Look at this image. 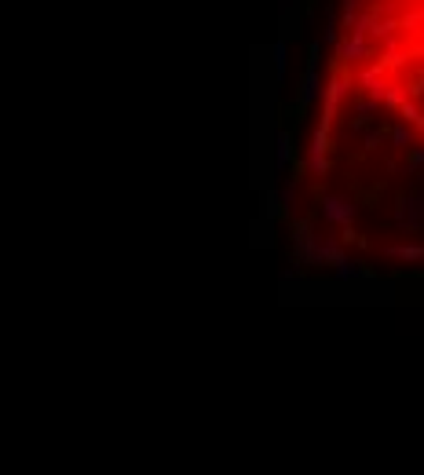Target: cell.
I'll list each match as a JSON object with an SVG mask.
<instances>
[{
  "label": "cell",
  "mask_w": 424,
  "mask_h": 475,
  "mask_svg": "<svg viewBox=\"0 0 424 475\" xmlns=\"http://www.w3.org/2000/svg\"><path fill=\"white\" fill-rule=\"evenodd\" d=\"M399 114H402V121H410V124H417L420 128V132H424V117H420V110H417V106L406 99V102H402L399 106Z\"/></svg>",
  "instance_id": "cell-7"
},
{
  "label": "cell",
  "mask_w": 424,
  "mask_h": 475,
  "mask_svg": "<svg viewBox=\"0 0 424 475\" xmlns=\"http://www.w3.org/2000/svg\"><path fill=\"white\" fill-rule=\"evenodd\" d=\"M399 223L406 230H417L424 223V198H406L399 205Z\"/></svg>",
  "instance_id": "cell-4"
},
{
  "label": "cell",
  "mask_w": 424,
  "mask_h": 475,
  "mask_svg": "<svg viewBox=\"0 0 424 475\" xmlns=\"http://www.w3.org/2000/svg\"><path fill=\"white\" fill-rule=\"evenodd\" d=\"M391 143L406 146V143H413V132H410V128H391Z\"/></svg>",
  "instance_id": "cell-11"
},
{
  "label": "cell",
  "mask_w": 424,
  "mask_h": 475,
  "mask_svg": "<svg viewBox=\"0 0 424 475\" xmlns=\"http://www.w3.org/2000/svg\"><path fill=\"white\" fill-rule=\"evenodd\" d=\"M274 74H278V81L285 77V40L274 45Z\"/></svg>",
  "instance_id": "cell-8"
},
{
  "label": "cell",
  "mask_w": 424,
  "mask_h": 475,
  "mask_svg": "<svg viewBox=\"0 0 424 475\" xmlns=\"http://www.w3.org/2000/svg\"><path fill=\"white\" fill-rule=\"evenodd\" d=\"M348 95V77L344 74H336L329 84H326V110H322V121L326 124H333V117H336V106H341V99Z\"/></svg>",
  "instance_id": "cell-3"
},
{
  "label": "cell",
  "mask_w": 424,
  "mask_h": 475,
  "mask_svg": "<svg viewBox=\"0 0 424 475\" xmlns=\"http://www.w3.org/2000/svg\"><path fill=\"white\" fill-rule=\"evenodd\" d=\"M322 220L329 223H351L355 220V205L348 198H336V194H329V198H322Z\"/></svg>",
  "instance_id": "cell-1"
},
{
  "label": "cell",
  "mask_w": 424,
  "mask_h": 475,
  "mask_svg": "<svg viewBox=\"0 0 424 475\" xmlns=\"http://www.w3.org/2000/svg\"><path fill=\"white\" fill-rule=\"evenodd\" d=\"M336 278H344V282H348V278H363V271H358L355 264H348V260H344L341 267H336Z\"/></svg>",
  "instance_id": "cell-10"
},
{
  "label": "cell",
  "mask_w": 424,
  "mask_h": 475,
  "mask_svg": "<svg viewBox=\"0 0 424 475\" xmlns=\"http://www.w3.org/2000/svg\"><path fill=\"white\" fill-rule=\"evenodd\" d=\"M341 59H344V62H363V59H370L366 37H363V33H351L344 45H341Z\"/></svg>",
  "instance_id": "cell-5"
},
{
  "label": "cell",
  "mask_w": 424,
  "mask_h": 475,
  "mask_svg": "<svg viewBox=\"0 0 424 475\" xmlns=\"http://www.w3.org/2000/svg\"><path fill=\"white\" fill-rule=\"evenodd\" d=\"M322 95V81H318V45H311V59H307V74H304V88H300V106L314 102Z\"/></svg>",
  "instance_id": "cell-2"
},
{
  "label": "cell",
  "mask_w": 424,
  "mask_h": 475,
  "mask_svg": "<svg viewBox=\"0 0 424 475\" xmlns=\"http://www.w3.org/2000/svg\"><path fill=\"white\" fill-rule=\"evenodd\" d=\"M289 165V136H278V168Z\"/></svg>",
  "instance_id": "cell-12"
},
{
  "label": "cell",
  "mask_w": 424,
  "mask_h": 475,
  "mask_svg": "<svg viewBox=\"0 0 424 475\" xmlns=\"http://www.w3.org/2000/svg\"><path fill=\"white\" fill-rule=\"evenodd\" d=\"M388 256H395V260H424V249L420 245H388Z\"/></svg>",
  "instance_id": "cell-6"
},
{
  "label": "cell",
  "mask_w": 424,
  "mask_h": 475,
  "mask_svg": "<svg viewBox=\"0 0 424 475\" xmlns=\"http://www.w3.org/2000/svg\"><path fill=\"white\" fill-rule=\"evenodd\" d=\"M358 8H363V0H344V26L351 30L355 18H358Z\"/></svg>",
  "instance_id": "cell-9"
}]
</instances>
